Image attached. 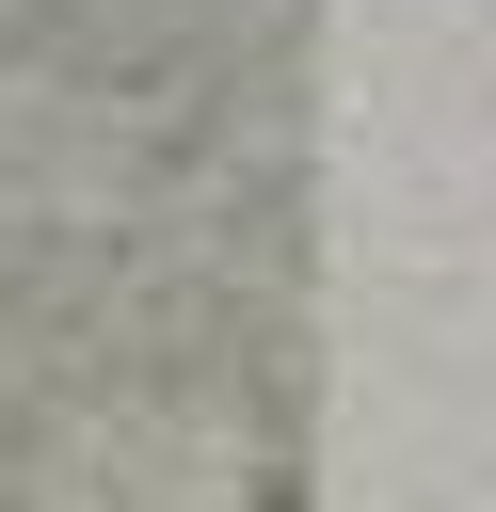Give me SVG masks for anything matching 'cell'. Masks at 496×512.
Wrapping results in <instances>:
<instances>
[]
</instances>
